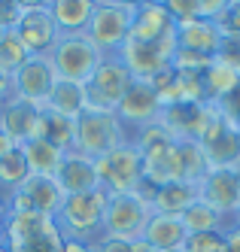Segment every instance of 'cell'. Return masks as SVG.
Wrapping results in <instances>:
<instances>
[{"label": "cell", "mask_w": 240, "mask_h": 252, "mask_svg": "<svg viewBox=\"0 0 240 252\" xmlns=\"http://www.w3.org/2000/svg\"><path fill=\"white\" fill-rule=\"evenodd\" d=\"M106 191L95 189L85 194H67L64 204L55 216L61 237L73 240H85V243H98L103 237V213H106Z\"/></svg>", "instance_id": "1"}, {"label": "cell", "mask_w": 240, "mask_h": 252, "mask_svg": "<svg viewBox=\"0 0 240 252\" xmlns=\"http://www.w3.org/2000/svg\"><path fill=\"white\" fill-rule=\"evenodd\" d=\"M134 12V0H95V12L85 28V37L95 43L101 55H119L125 40L131 37Z\"/></svg>", "instance_id": "2"}, {"label": "cell", "mask_w": 240, "mask_h": 252, "mask_svg": "<svg viewBox=\"0 0 240 252\" xmlns=\"http://www.w3.org/2000/svg\"><path fill=\"white\" fill-rule=\"evenodd\" d=\"M101 58L103 55L95 49V43L85 33H58V40H55V46L49 52V61L55 67V79L76 82V85H85L91 79Z\"/></svg>", "instance_id": "3"}, {"label": "cell", "mask_w": 240, "mask_h": 252, "mask_svg": "<svg viewBox=\"0 0 240 252\" xmlns=\"http://www.w3.org/2000/svg\"><path fill=\"white\" fill-rule=\"evenodd\" d=\"M149 219H152V207L140 191L109 194L106 197V213H103V237L134 243V240L143 237Z\"/></svg>", "instance_id": "4"}, {"label": "cell", "mask_w": 240, "mask_h": 252, "mask_svg": "<svg viewBox=\"0 0 240 252\" xmlns=\"http://www.w3.org/2000/svg\"><path fill=\"white\" fill-rule=\"evenodd\" d=\"M125 125L119 122L116 113H103V110H85L79 119H76V146L73 152H79L91 161H98L101 155L113 152L116 146L128 143Z\"/></svg>", "instance_id": "5"}, {"label": "cell", "mask_w": 240, "mask_h": 252, "mask_svg": "<svg viewBox=\"0 0 240 252\" xmlns=\"http://www.w3.org/2000/svg\"><path fill=\"white\" fill-rule=\"evenodd\" d=\"M95 170H98V189H103L106 194L140 191L143 186V155L131 140L101 155L95 161Z\"/></svg>", "instance_id": "6"}, {"label": "cell", "mask_w": 240, "mask_h": 252, "mask_svg": "<svg viewBox=\"0 0 240 252\" xmlns=\"http://www.w3.org/2000/svg\"><path fill=\"white\" fill-rule=\"evenodd\" d=\"M6 246L9 252H61L64 237L49 216L18 213L6 222Z\"/></svg>", "instance_id": "7"}, {"label": "cell", "mask_w": 240, "mask_h": 252, "mask_svg": "<svg viewBox=\"0 0 240 252\" xmlns=\"http://www.w3.org/2000/svg\"><path fill=\"white\" fill-rule=\"evenodd\" d=\"M131 82H134V76L128 73V67L122 64L119 55H103L98 70L85 82V110L116 113V106L122 103Z\"/></svg>", "instance_id": "8"}, {"label": "cell", "mask_w": 240, "mask_h": 252, "mask_svg": "<svg viewBox=\"0 0 240 252\" xmlns=\"http://www.w3.org/2000/svg\"><path fill=\"white\" fill-rule=\"evenodd\" d=\"M198 146L204 149L210 167H228V170H240V137L234 131V125L210 103L207 122L201 128Z\"/></svg>", "instance_id": "9"}, {"label": "cell", "mask_w": 240, "mask_h": 252, "mask_svg": "<svg viewBox=\"0 0 240 252\" xmlns=\"http://www.w3.org/2000/svg\"><path fill=\"white\" fill-rule=\"evenodd\" d=\"M12 31L31 58L49 55L55 40H58V28H55L49 0H31V3L22 0V12H18V22Z\"/></svg>", "instance_id": "10"}, {"label": "cell", "mask_w": 240, "mask_h": 252, "mask_svg": "<svg viewBox=\"0 0 240 252\" xmlns=\"http://www.w3.org/2000/svg\"><path fill=\"white\" fill-rule=\"evenodd\" d=\"M52 85H55V67H52L49 55L28 58L9 76L12 97L28 103V106H34V110H46L49 94H52Z\"/></svg>", "instance_id": "11"}, {"label": "cell", "mask_w": 240, "mask_h": 252, "mask_svg": "<svg viewBox=\"0 0 240 252\" xmlns=\"http://www.w3.org/2000/svg\"><path fill=\"white\" fill-rule=\"evenodd\" d=\"M116 116H119V122L125 125L128 137H134L137 131L149 128V125H158V119H161V100H158V92H155L149 82L134 79L131 88L125 92L122 103L116 106Z\"/></svg>", "instance_id": "12"}, {"label": "cell", "mask_w": 240, "mask_h": 252, "mask_svg": "<svg viewBox=\"0 0 240 252\" xmlns=\"http://www.w3.org/2000/svg\"><path fill=\"white\" fill-rule=\"evenodd\" d=\"M198 201L234 222V213L240 204V170L210 167L207 176L198 183Z\"/></svg>", "instance_id": "13"}, {"label": "cell", "mask_w": 240, "mask_h": 252, "mask_svg": "<svg viewBox=\"0 0 240 252\" xmlns=\"http://www.w3.org/2000/svg\"><path fill=\"white\" fill-rule=\"evenodd\" d=\"M176 37V22L168 12V3L161 0H140L137 12H134V25H131V37L137 43H164Z\"/></svg>", "instance_id": "14"}, {"label": "cell", "mask_w": 240, "mask_h": 252, "mask_svg": "<svg viewBox=\"0 0 240 252\" xmlns=\"http://www.w3.org/2000/svg\"><path fill=\"white\" fill-rule=\"evenodd\" d=\"M36 125H40V110L9 97L0 106V134H6L15 146H22L28 140H36Z\"/></svg>", "instance_id": "15"}, {"label": "cell", "mask_w": 240, "mask_h": 252, "mask_svg": "<svg viewBox=\"0 0 240 252\" xmlns=\"http://www.w3.org/2000/svg\"><path fill=\"white\" fill-rule=\"evenodd\" d=\"M18 191L25 194L31 213H43V216H49V219L58 216L64 197H67V191L61 189V183L55 176H28L25 183L18 186Z\"/></svg>", "instance_id": "16"}, {"label": "cell", "mask_w": 240, "mask_h": 252, "mask_svg": "<svg viewBox=\"0 0 240 252\" xmlns=\"http://www.w3.org/2000/svg\"><path fill=\"white\" fill-rule=\"evenodd\" d=\"M219 43H222V31L216 22H186L176 25V49L195 52L204 58H216Z\"/></svg>", "instance_id": "17"}, {"label": "cell", "mask_w": 240, "mask_h": 252, "mask_svg": "<svg viewBox=\"0 0 240 252\" xmlns=\"http://www.w3.org/2000/svg\"><path fill=\"white\" fill-rule=\"evenodd\" d=\"M58 183L67 194H85V191H95L98 189V170H95V161L79 155V152H67L64 155V164L58 170Z\"/></svg>", "instance_id": "18"}, {"label": "cell", "mask_w": 240, "mask_h": 252, "mask_svg": "<svg viewBox=\"0 0 240 252\" xmlns=\"http://www.w3.org/2000/svg\"><path fill=\"white\" fill-rule=\"evenodd\" d=\"M195 201H198V186H189V183H168V186L152 189V194H149L152 213L173 216V219H179Z\"/></svg>", "instance_id": "19"}, {"label": "cell", "mask_w": 240, "mask_h": 252, "mask_svg": "<svg viewBox=\"0 0 240 252\" xmlns=\"http://www.w3.org/2000/svg\"><path fill=\"white\" fill-rule=\"evenodd\" d=\"M186 237H189V231H186V225H182L179 219H173V216H158V213H152L149 225H146V231H143V240L149 246H155L158 252L182 249L186 246Z\"/></svg>", "instance_id": "20"}, {"label": "cell", "mask_w": 240, "mask_h": 252, "mask_svg": "<svg viewBox=\"0 0 240 252\" xmlns=\"http://www.w3.org/2000/svg\"><path fill=\"white\" fill-rule=\"evenodd\" d=\"M49 9L58 33H85L95 12V0H49Z\"/></svg>", "instance_id": "21"}, {"label": "cell", "mask_w": 240, "mask_h": 252, "mask_svg": "<svg viewBox=\"0 0 240 252\" xmlns=\"http://www.w3.org/2000/svg\"><path fill=\"white\" fill-rule=\"evenodd\" d=\"M22 152H25V161H28V170L31 176H55L58 179V170L64 164V155L58 146H52L46 140H28L22 143Z\"/></svg>", "instance_id": "22"}, {"label": "cell", "mask_w": 240, "mask_h": 252, "mask_svg": "<svg viewBox=\"0 0 240 252\" xmlns=\"http://www.w3.org/2000/svg\"><path fill=\"white\" fill-rule=\"evenodd\" d=\"M46 110L55 113V116H64V119H73V122H76V119L85 113V85L55 79Z\"/></svg>", "instance_id": "23"}, {"label": "cell", "mask_w": 240, "mask_h": 252, "mask_svg": "<svg viewBox=\"0 0 240 252\" xmlns=\"http://www.w3.org/2000/svg\"><path fill=\"white\" fill-rule=\"evenodd\" d=\"M36 140H46L52 146H58L61 152H73V146H76V122L64 119V116H55L49 110H40Z\"/></svg>", "instance_id": "24"}, {"label": "cell", "mask_w": 240, "mask_h": 252, "mask_svg": "<svg viewBox=\"0 0 240 252\" xmlns=\"http://www.w3.org/2000/svg\"><path fill=\"white\" fill-rule=\"evenodd\" d=\"M207 170H210V161L204 149L195 140H179V183L198 186L207 176Z\"/></svg>", "instance_id": "25"}, {"label": "cell", "mask_w": 240, "mask_h": 252, "mask_svg": "<svg viewBox=\"0 0 240 252\" xmlns=\"http://www.w3.org/2000/svg\"><path fill=\"white\" fill-rule=\"evenodd\" d=\"M179 222L186 225V231L189 234H207V231H228L234 222L231 219H225V216H219L216 210H210L207 204H201V201H195L186 213L179 216Z\"/></svg>", "instance_id": "26"}, {"label": "cell", "mask_w": 240, "mask_h": 252, "mask_svg": "<svg viewBox=\"0 0 240 252\" xmlns=\"http://www.w3.org/2000/svg\"><path fill=\"white\" fill-rule=\"evenodd\" d=\"M240 85V73H234L231 67L213 61L204 70V92H207V103H219L222 97H228L234 88Z\"/></svg>", "instance_id": "27"}, {"label": "cell", "mask_w": 240, "mask_h": 252, "mask_svg": "<svg viewBox=\"0 0 240 252\" xmlns=\"http://www.w3.org/2000/svg\"><path fill=\"white\" fill-rule=\"evenodd\" d=\"M28 176H31V170H28L22 146H12L3 158H0V194L6 197L9 191H15L18 186H22Z\"/></svg>", "instance_id": "28"}, {"label": "cell", "mask_w": 240, "mask_h": 252, "mask_svg": "<svg viewBox=\"0 0 240 252\" xmlns=\"http://www.w3.org/2000/svg\"><path fill=\"white\" fill-rule=\"evenodd\" d=\"M28 58H31V55L25 52V46L18 43L15 31H6V33H3V40H0V73L12 76V73H15V70L22 67Z\"/></svg>", "instance_id": "29"}, {"label": "cell", "mask_w": 240, "mask_h": 252, "mask_svg": "<svg viewBox=\"0 0 240 252\" xmlns=\"http://www.w3.org/2000/svg\"><path fill=\"white\" fill-rule=\"evenodd\" d=\"M182 252H225V231H207V234H189Z\"/></svg>", "instance_id": "30"}, {"label": "cell", "mask_w": 240, "mask_h": 252, "mask_svg": "<svg viewBox=\"0 0 240 252\" xmlns=\"http://www.w3.org/2000/svg\"><path fill=\"white\" fill-rule=\"evenodd\" d=\"M216 25L222 31V37H240V0H225Z\"/></svg>", "instance_id": "31"}, {"label": "cell", "mask_w": 240, "mask_h": 252, "mask_svg": "<svg viewBox=\"0 0 240 252\" xmlns=\"http://www.w3.org/2000/svg\"><path fill=\"white\" fill-rule=\"evenodd\" d=\"M168 12L173 15L176 25L204 22V19H201V0H168Z\"/></svg>", "instance_id": "32"}, {"label": "cell", "mask_w": 240, "mask_h": 252, "mask_svg": "<svg viewBox=\"0 0 240 252\" xmlns=\"http://www.w3.org/2000/svg\"><path fill=\"white\" fill-rule=\"evenodd\" d=\"M213 61H219V64L231 67L234 73H240V37H222V43H219V52H216Z\"/></svg>", "instance_id": "33"}, {"label": "cell", "mask_w": 240, "mask_h": 252, "mask_svg": "<svg viewBox=\"0 0 240 252\" xmlns=\"http://www.w3.org/2000/svg\"><path fill=\"white\" fill-rule=\"evenodd\" d=\"M22 12V0H0V31H12Z\"/></svg>", "instance_id": "34"}, {"label": "cell", "mask_w": 240, "mask_h": 252, "mask_svg": "<svg viewBox=\"0 0 240 252\" xmlns=\"http://www.w3.org/2000/svg\"><path fill=\"white\" fill-rule=\"evenodd\" d=\"M213 106H216V110L222 113L228 122H237V119H240V85L234 88V92H231L228 97H222V100L213 103Z\"/></svg>", "instance_id": "35"}, {"label": "cell", "mask_w": 240, "mask_h": 252, "mask_svg": "<svg viewBox=\"0 0 240 252\" xmlns=\"http://www.w3.org/2000/svg\"><path fill=\"white\" fill-rule=\"evenodd\" d=\"M91 249H95V252H131V243H125V240H106V237H101L98 243H91Z\"/></svg>", "instance_id": "36"}, {"label": "cell", "mask_w": 240, "mask_h": 252, "mask_svg": "<svg viewBox=\"0 0 240 252\" xmlns=\"http://www.w3.org/2000/svg\"><path fill=\"white\" fill-rule=\"evenodd\" d=\"M225 252H240V225H231L225 231Z\"/></svg>", "instance_id": "37"}, {"label": "cell", "mask_w": 240, "mask_h": 252, "mask_svg": "<svg viewBox=\"0 0 240 252\" xmlns=\"http://www.w3.org/2000/svg\"><path fill=\"white\" fill-rule=\"evenodd\" d=\"M61 252H95V249H91V243H85V240L64 237V246H61Z\"/></svg>", "instance_id": "38"}, {"label": "cell", "mask_w": 240, "mask_h": 252, "mask_svg": "<svg viewBox=\"0 0 240 252\" xmlns=\"http://www.w3.org/2000/svg\"><path fill=\"white\" fill-rule=\"evenodd\" d=\"M6 222H9V210H6L3 194H0V243H6Z\"/></svg>", "instance_id": "39"}, {"label": "cell", "mask_w": 240, "mask_h": 252, "mask_svg": "<svg viewBox=\"0 0 240 252\" xmlns=\"http://www.w3.org/2000/svg\"><path fill=\"white\" fill-rule=\"evenodd\" d=\"M12 97V88H9V76L6 73H0V106H3L6 100Z\"/></svg>", "instance_id": "40"}, {"label": "cell", "mask_w": 240, "mask_h": 252, "mask_svg": "<svg viewBox=\"0 0 240 252\" xmlns=\"http://www.w3.org/2000/svg\"><path fill=\"white\" fill-rule=\"evenodd\" d=\"M131 252H158V249H155V246H149V243L140 237V240H134V243H131Z\"/></svg>", "instance_id": "41"}, {"label": "cell", "mask_w": 240, "mask_h": 252, "mask_svg": "<svg viewBox=\"0 0 240 252\" xmlns=\"http://www.w3.org/2000/svg\"><path fill=\"white\" fill-rule=\"evenodd\" d=\"M12 146H15V143H12V140H9L6 134H0V158H3V155H6V152L12 149Z\"/></svg>", "instance_id": "42"}, {"label": "cell", "mask_w": 240, "mask_h": 252, "mask_svg": "<svg viewBox=\"0 0 240 252\" xmlns=\"http://www.w3.org/2000/svg\"><path fill=\"white\" fill-rule=\"evenodd\" d=\"M234 225H240V204H237V213H234Z\"/></svg>", "instance_id": "43"}, {"label": "cell", "mask_w": 240, "mask_h": 252, "mask_svg": "<svg viewBox=\"0 0 240 252\" xmlns=\"http://www.w3.org/2000/svg\"><path fill=\"white\" fill-rule=\"evenodd\" d=\"M231 125H234V131H237V137H240V119H237V122H231Z\"/></svg>", "instance_id": "44"}, {"label": "cell", "mask_w": 240, "mask_h": 252, "mask_svg": "<svg viewBox=\"0 0 240 252\" xmlns=\"http://www.w3.org/2000/svg\"><path fill=\"white\" fill-rule=\"evenodd\" d=\"M0 252H9V246H6V243H0Z\"/></svg>", "instance_id": "45"}, {"label": "cell", "mask_w": 240, "mask_h": 252, "mask_svg": "<svg viewBox=\"0 0 240 252\" xmlns=\"http://www.w3.org/2000/svg\"><path fill=\"white\" fill-rule=\"evenodd\" d=\"M3 33H6V31H0V40H3Z\"/></svg>", "instance_id": "46"}, {"label": "cell", "mask_w": 240, "mask_h": 252, "mask_svg": "<svg viewBox=\"0 0 240 252\" xmlns=\"http://www.w3.org/2000/svg\"><path fill=\"white\" fill-rule=\"evenodd\" d=\"M173 252H182V249H173Z\"/></svg>", "instance_id": "47"}]
</instances>
